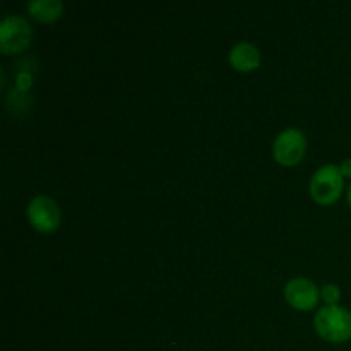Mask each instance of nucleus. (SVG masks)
I'll return each mask as SVG.
<instances>
[{
  "label": "nucleus",
  "mask_w": 351,
  "mask_h": 351,
  "mask_svg": "<svg viewBox=\"0 0 351 351\" xmlns=\"http://www.w3.org/2000/svg\"><path fill=\"white\" fill-rule=\"evenodd\" d=\"M315 332L324 341L341 345L351 339V312L341 305H324L314 317Z\"/></svg>",
  "instance_id": "nucleus-1"
},
{
  "label": "nucleus",
  "mask_w": 351,
  "mask_h": 351,
  "mask_svg": "<svg viewBox=\"0 0 351 351\" xmlns=\"http://www.w3.org/2000/svg\"><path fill=\"white\" fill-rule=\"evenodd\" d=\"M345 178L336 165L329 163L319 168L311 180V197L319 206H331L341 197Z\"/></svg>",
  "instance_id": "nucleus-2"
},
{
  "label": "nucleus",
  "mask_w": 351,
  "mask_h": 351,
  "mask_svg": "<svg viewBox=\"0 0 351 351\" xmlns=\"http://www.w3.org/2000/svg\"><path fill=\"white\" fill-rule=\"evenodd\" d=\"M33 40V27L21 16H7L0 23V50L5 55H16L26 50Z\"/></svg>",
  "instance_id": "nucleus-3"
},
{
  "label": "nucleus",
  "mask_w": 351,
  "mask_h": 351,
  "mask_svg": "<svg viewBox=\"0 0 351 351\" xmlns=\"http://www.w3.org/2000/svg\"><path fill=\"white\" fill-rule=\"evenodd\" d=\"M307 153V137L298 129H287L274 139L273 156L283 167H295Z\"/></svg>",
  "instance_id": "nucleus-4"
},
{
  "label": "nucleus",
  "mask_w": 351,
  "mask_h": 351,
  "mask_svg": "<svg viewBox=\"0 0 351 351\" xmlns=\"http://www.w3.org/2000/svg\"><path fill=\"white\" fill-rule=\"evenodd\" d=\"M29 225L40 233H53L60 226L62 213L57 202L47 195H38L26 209Z\"/></svg>",
  "instance_id": "nucleus-5"
},
{
  "label": "nucleus",
  "mask_w": 351,
  "mask_h": 351,
  "mask_svg": "<svg viewBox=\"0 0 351 351\" xmlns=\"http://www.w3.org/2000/svg\"><path fill=\"white\" fill-rule=\"evenodd\" d=\"M317 285L307 278H295L285 285V300L297 311H312L319 304Z\"/></svg>",
  "instance_id": "nucleus-6"
},
{
  "label": "nucleus",
  "mask_w": 351,
  "mask_h": 351,
  "mask_svg": "<svg viewBox=\"0 0 351 351\" xmlns=\"http://www.w3.org/2000/svg\"><path fill=\"white\" fill-rule=\"evenodd\" d=\"M230 65L239 72H252L261 65V51L249 41H240L230 50Z\"/></svg>",
  "instance_id": "nucleus-7"
},
{
  "label": "nucleus",
  "mask_w": 351,
  "mask_h": 351,
  "mask_svg": "<svg viewBox=\"0 0 351 351\" xmlns=\"http://www.w3.org/2000/svg\"><path fill=\"white\" fill-rule=\"evenodd\" d=\"M26 9L38 23H55L64 12V3L60 0H33L26 3Z\"/></svg>",
  "instance_id": "nucleus-8"
},
{
  "label": "nucleus",
  "mask_w": 351,
  "mask_h": 351,
  "mask_svg": "<svg viewBox=\"0 0 351 351\" xmlns=\"http://www.w3.org/2000/svg\"><path fill=\"white\" fill-rule=\"evenodd\" d=\"M321 298L326 302V305H338L339 298H341V290L335 283L324 285L321 290Z\"/></svg>",
  "instance_id": "nucleus-9"
},
{
  "label": "nucleus",
  "mask_w": 351,
  "mask_h": 351,
  "mask_svg": "<svg viewBox=\"0 0 351 351\" xmlns=\"http://www.w3.org/2000/svg\"><path fill=\"white\" fill-rule=\"evenodd\" d=\"M31 86V77L27 74H19L17 75V88H19V91H26L27 88Z\"/></svg>",
  "instance_id": "nucleus-10"
},
{
  "label": "nucleus",
  "mask_w": 351,
  "mask_h": 351,
  "mask_svg": "<svg viewBox=\"0 0 351 351\" xmlns=\"http://www.w3.org/2000/svg\"><path fill=\"white\" fill-rule=\"evenodd\" d=\"M339 170H341L343 177L351 178V158H348V160H345L341 165H339Z\"/></svg>",
  "instance_id": "nucleus-11"
},
{
  "label": "nucleus",
  "mask_w": 351,
  "mask_h": 351,
  "mask_svg": "<svg viewBox=\"0 0 351 351\" xmlns=\"http://www.w3.org/2000/svg\"><path fill=\"white\" fill-rule=\"evenodd\" d=\"M348 202H350V206H351V185H350V191H348Z\"/></svg>",
  "instance_id": "nucleus-12"
}]
</instances>
